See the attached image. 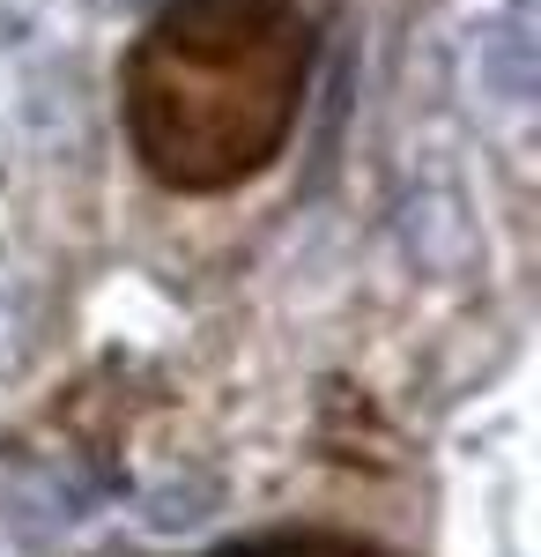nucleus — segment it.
<instances>
[{
  "mask_svg": "<svg viewBox=\"0 0 541 557\" xmlns=\"http://www.w3.org/2000/svg\"><path fill=\"white\" fill-rule=\"evenodd\" d=\"M319 60L304 0H164L119 60V120L171 194H230L297 134Z\"/></svg>",
  "mask_w": 541,
  "mask_h": 557,
  "instance_id": "nucleus-1",
  "label": "nucleus"
},
{
  "mask_svg": "<svg viewBox=\"0 0 541 557\" xmlns=\"http://www.w3.org/2000/svg\"><path fill=\"white\" fill-rule=\"evenodd\" d=\"M215 557H386L378 543H349V535H260V543H230Z\"/></svg>",
  "mask_w": 541,
  "mask_h": 557,
  "instance_id": "nucleus-2",
  "label": "nucleus"
}]
</instances>
